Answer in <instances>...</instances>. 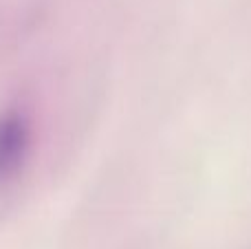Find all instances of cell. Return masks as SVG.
I'll use <instances>...</instances> for the list:
<instances>
[{
	"label": "cell",
	"instance_id": "obj_1",
	"mask_svg": "<svg viewBox=\"0 0 251 249\" xmlns=\"http://www.w3.org/2000/svg\"><path fill=\"white\" fill-rule=\"evenodd\" d=\"M33 150V124L26 110H0V185L13 181L29 163Z\"/></svg>",
	"mask_w": 251,
	"mask_h": 249
}]
</instances>
